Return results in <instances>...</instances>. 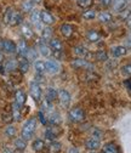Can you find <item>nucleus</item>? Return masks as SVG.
Returning <instances> with one entry per match:
<instances>
[{
  "instance_id": "obj_1",
  "label": "nucleus",
  "mask_w": 131,
  "mask_h": 153,
  "mask_svg": "<svg viewBox=\"0 0 131 153\" xmlns=\"http://www.w3.org/2000/svg\"><path fill=\"white\" fill-rule=\"evenodd\" d=\"M4 22L11 27L18 26L22 22V13L20 11H17L16 9L12 7H7L4 15Z\"/></svg>"
},
{
  "instance_id": "obj_2",
  "label": "nucleus",
  "mask_w": 131,
  "mask_h": 153,
  "mask_svg": "<svg viewBox=\"0 0 131 153\" xmlns=\"http://www.w3.org/2000/svg\"><path fill=\"white\" fill-rule=\"evenodd\" d=\"M35 129H36V120L35 118H30L28 119L23 128H22V132H21V135H22V139H24L26 141L27 140H30L34 135V132H35Z\"/></svg>"
},
{
  "instance_id": "obj_3",
  "label": "nucleus",
  "mask_w": 131,
  "mask_h": 153,
  "mask_svg": "<svg viewBox=\"0 0 131 153\" xmlns=\"http://www.w3.org/2000/svg\"><path fill=\"white\" fill-rule=\"evenodd\" d=\"M68 118L73 123H80V122H83L85 119V113H84V111L81 108L75 107V108H72L68 112Z\"/></svg>"
},
{
  "instance_id": "obj_4",
  "label": "nucleus",
  "mask_w": 131,
  "mask_h": 153,
  "mask_svg": "<svg viewBox=\"0 0 131 153\" xmlns=\"http://www.w3.org/2000/svg\"><path fill=\"white\" fill-rule=\"evenodd\" d=\"M72 66L77 69H86V71H93L92 63H90L85 59H77L72 62Z\"/></svg>"
},
{
  "instance_id": "obj_5",
  "label": "nucleus",
  "mask_w": 131,
  "mask_h": 153,
  "mask_svg": "<svg viewBox=\"0 0 131 153\" xmlns=\"http://www.w3.org/2000/svg\"><path fill=\"white\" fill-rule=\"evenodd\" d=\"M29 90H30V96L36 101L39 102L41 100V88L36 82H32L29 85Z\"/></svg>"
},
{
  "instance_id": "obj_6",
  "label": "nucleus",
  "mask_w": 131,
  "mask_h": 153,
  "mask_svg": "<svg viewBox=\"0 0 131 153\" xmlns=\"http://www.w3.org/2000/svg\"><path fill=\"white\" fill-rule=\"evenodd\" d=\"M57 99L60 100V102H61V105L63 107H68L69 103H70V95H69V92L67 90L62 89V90L57 91Z\"/></svg>"
},
{
  "instance_id": "obj_7",
  "label": "nucleus",
  "mask_w": 131,
  "mask_h": 153,
  "mask_svg": "<svg viewBox=\"0 0 131 153\" xmlns=\"http://www.w3.org/2000/svg\"><path fill=\"white\" fill-rule=\"evenodd\" d=\"M45 71L49 72L50 74H56V73H58L60 71V65L57 61H55V60H47L45 62Z\"/></svg>"
},
{
  "instance_id": "obj_8",
  "label": "nucleus",
  "mask_w": 131,
  "mask_h": 153,
  "mask_svg": "<svg viewBox=\"0 0 131 153\" xmlns=\"http://www.w3.org/2000/svg\"><path fill=\"white\" fill-rule=\"evenodd\" d=\"M74 53H75L79 59H90V57L92 56L91 52H89V50L84 46H77L75 49H74Z\"/></svg>"
},
{
  "instance_id": "obj_9",
  "label": "nucleus",
  "mask_w": 131,
  "mask_h": 153,
  "mask_svg": "<svg viewBox=\"0 0 131 153\" xmlns=\"http://www.w3.org/2000/svg\"><path fill=\"white\" fill-rule=\"evenodd\" d=\"M40 20H41V22H43L44 25H46V26H50V25H53V23H55L53 16H52L50 12L45 11V10L40 11Z\"/></svg>"
},
{
  "instance_id": "obj_10",
  "label": "nucleus",
  "mask_w": 131,
  "mask_h": 153,
  "mask_svg": "<svg viewBox=\"0 0 131 153\" xmlns=\"http://www.w3.org/2000/svg\"><path fill=\"white\" fill-rule=\"evenodd\" d=\"M1 49L6 52V53H15L16 52V44L12 40L9 39H4L3 40V46Z\"/></svg>"
},
{
  "instance_id": "obj_11",
  "label": "nucleus",
  "mask_w": 131,
  "mask_h": 153,
  "mask_svg": "<svg viewBox=\"0 0 131 153\" xmlns=\"http://www.w3.org/2000/svg\"><path fill=\"white\" fill-rule=\"evenodd\" d=\"M85 147L90 151H96L98 147H100V140L96 139V137H90L86 142H85Z\"/></svg>"
},
{
  "instance_id": "obj_12",
  "label": "nucleus",
  "mask_w": 131,
  "mask_h": 153,
  "mask_svg": "<svg viewBox=\"0 0 131 153\" xmlns=\"http://www.w3.org/2000/svg\"><path fill=\"white\" fill-rule=\"evenodd\" d=\"M27 50H28L27 43H26L24 40H20V43H18V45L16 46V52L18 53V56H20V57H26Z\"/></svg>"
},
{
  "instance_id": "obj_13",
  "label": "nucleus",
  "mask_w": 131,
  "mask_h": 153,
  "mask_svg": "<svg viewBox=\"0 0 131 153\" xmlns=\"http://www.w3.org/2000/svg\"><path fill=\"white\" fill-rule=\"evenodd\" d=\"M112 7L114 11L120 12L126 7V0H112Z\"/></svg>"
},
{
  "instance_id": "obj_14",
  "label": "nucleus",
  "mask_w": 131,
  "mask_h": 153,
  "mask_svg": "<svg viewBox=\"0 0 131 153\" xmlns=\"http://www.w3.org/2000/svg\"><path fill=\"white\" fill-rule=\"evenodd\" d=\"M30 21H32V23L36 27V28H40V22H41V20H40V11H38V10H34V11H32V13H30Z\"/></svg>"
},
{
  "instance_id": "obj_15",
  "label": "nucleus",
  "mask_w": 131,
  "mask_h": 153,
  "mask_svg": "<svg viewBox=\"0 0 131 153\" xmlns=\"http://www.w3.org/2000/svg\"><path fill=\"white\" fill-rule=\"evenodd\" d=\"M15 102L18 105V106H23L26 103V94L22 91V90H17L16 91V95H15Z\"/></svg>"
},
{
  "instance_id": "obj_16",
  "label": "nucleus",
  "mask_w": 131,
  "mask_h": 153,
  "mask_svg": "<svg viewBox=\"0 0 131 153\" xmlns=\"http://www.w3.org/2000/svg\"><path fill=\"white\" fill-rule=\"evenodd\" d=\"M112 55L115 56V57H121L124 55H126L127 50L125 46H121V45H118V46H114V48H112Z\"/></svg>"
},
{
  "instance_id": "obj_17",
  "label": "nucleus",
  "mask_w": 131,
  "mask_h": 153,
  "mask_svg": "<svg viewBox=\"0 0 131 153\" xmlns=\"http://www.w3.org/2000/svg\"><path fill=\"white\" fill-rule=\"evenodd\" d=\"M44 42H45V40H43L41 43H39V50H40V53H41L43 56L49 57V56L52 55V50H50L51 48H50L49 45H46Z\"/></svg>"
},
{
  "instance_id": "obj_18",
  "label": "nucleus",
  "mask_w": 131,
  "mask_h": 153,
  "mask_svg": "<svg viewBox=\"0 0 131 153\" xmlns=\"http://www.w3.org/2000/svg\"><path fill=\"white\" fill-rule=\"evenodd\" d=\"M18 69H20L22 73H27L29 69V62L26 57H21L20 62H18Z\"/></svg>"
},
{
  "instance_id": "obj_19",
  "label": "nucleus",
  "mask_w": 131,
  "mask_h": 153,
  "mask_svg": "<svg viewBox=\"0 0 131 153\" xmlns=\"http://www.w3.org/2000/svg\"><path fill=\"white\" fill-rule=\"evenodd\" d=\"M21 7H22V11H24V12H30V11H33L34 1H33V0H22Z\"/></svg>"
},
{
  "instance_id": "obj_20",
  "label": "nucleus",
  "mask_w": 131,
  "mask_h": 153,
  "mask_svg": "<svg viewBox=\"0 0 131 153\" xmlns=\"http://www.w3.org/2000/svg\"><path fill=\"white\" fill-rule=\"evenodd\" d=\"M86 38H87V40H89V42H91V43H96V42L100 40V34H98L96 30L91 29V30H89V32L86 33Z\"/></svg>"
},
{
  "instance_id": "obj_21",
  "label": "nucleus",
  "mask_w": 131,
  "mask_h": 153,
  "mask_svg": "<svg viewBox=\"0 0 131 153\" xmlns=\"http://www.w3.org/2000/svg\"><path fill=\"white\" fill-rule=\"evenodd\" d=\"M49 122L52 125H58L61 123V116L58 113H56V112H51L50 116H49Z\"/></svg>"
},
{
  "instance_id": "obj_22",
  "label": "nucleus",
  "mask_w": 131,
  "mask_h": 153,
  "mask_svg": "<svg viewBox=\"0 0 131 153\" xmlns=\"http://www.w3.org/2000/svg\"><path fill=\"white\" fill-rule=\"evenodd\" d=\"M12 118L15 120L21 119V106H18L16 102L12 105Z\"/></svg>"
},
{
  "instance_id": "obj_23",
  "label": "nucleus",
  "mask_w": 131,
  "mask_h": 153,
  "mask_svg": "<svg viewBox=\"0 0 131 153\" xmlns=\"http://www.w3.org/2000/svg\"><path fill=\"white\" fill-rule=\"evenodd\" d=\"M103 153H119V151L114 143L109 142V143H106L103 146Z\"/></svg>"
},
{
  "instance_id": "obj_24",
  "label": "nucleus",
  "mask_w": 131,
  "mask_h": 153,
  "mask_svg": "<svg viewBox=\"0 0 131 153\" xmlns=\"http://www.w3.org/2000/svg\"><path fill=\"white\" fill-rule=\"evenodd\" d=\"M41 38L43 40H51L52 39V29L50 27H45L41 29Z\"/></svg>"
},
{
  "instance_id": "obj_25",
  "label": "nucleus",
  "mask_w": 131,
  "mask_h": 153,
  "mask_svg": "<svg viewBox=\"0 0 131 153\" xmlns=\"http://www.w3.org/2000/svg\"><path fill=\"white\" fill-rule=\"evenodd\" d=\"M56 99H57V91L53 88H49L46 91V100H49L50 102H53Z\"/></svg>"
},
{
  "instance_id": "obj_26",
  "label": "nucleus",
  "mask_w": 131,
  "mask_h": 153,
  "mask_svg": "<svg viewBox=\"0 0 131 153\" xmlns=\"http://www.w3.org/2000/svg\"><path fill=\"white\" fill-rule=\"evenodd\" d=\"M49 46H50L52 50H56V51H62V48H63L62 43H61L58 39H51Z\"/></svg>"
},
{
  "instance_id": "obj_27",
  "label": "nucleus",
  "mask_w": 131,
  "mask_h": 153,
  "mask_svg": "<svg viewBox=\"0 0 131 153\" xmlns=\"http://www.w3.org/2000/svg\"><path fill=\"white\" fill-rule=\"evenodd\" d=\"M61 33L66 36V38H69L72 34H73V27L70 25H62L61 26Z\"/></svg>"
},
{
  "instance_id": "obj_28",
  "label": "nucleus",
  "mask_w": 131,
  "mask_h": 153,
  "mask_svg": "<svg viewBox=\"0 0 131 153\" xmlns=\"http://www.w3.org/2000/svg\"><path fill=\"white\" fill-rule=\"evenodd\" d=\"M44 147H45V142H44L43 140H35V141L33 142V149H34L35 152L43 151Z\"/></svg>"
},
{
  "instance_id": "obj_29",
  "label": "nucleus",
  "mask_w": 131,
  "mask_h": 153,
  "mask_svg": "<svg viewBox=\"0 0 131 153\" xmlns=\"http://www.w3.org/2000/svg\"><path fill=\"white\" fill-rule=\"evenodd\" d=\"M22 34L24 35L26 39H30V38L33 36V30H32V28H30L29 26L23 25V26H22Z\"/></svg>"
},
{
  "instance_id": "obj_30",
  "label": "nucleus",
  "mask_w": 131,
  "mask_h": 153,
  "mask_svg": "<svg viewBox=\"0 0 131 153\" xmlns=\"http://www.w3.org/2000/svg\"><path fill=\"white\" fill-rule=\"evenodd\" d=\"M98 18H100V21L102 23H108V22H110L112 20H113V18H112V15L108 13V12H101Z\"/></svg>"
},
{
  "instance_id": "obj_31",
  "label": "nucleus",
  "mask_w": 131,
  "mask_h": 153,
  "mask_svg": "<svg viewBox=\"0 0 131 153\" xmlns=\"http://www.w3.org/2000/svg\"><path fill=\"white\" fill-rule=\"evenodd\" d=\"M95 59H96L97 61H107V60H108V55H107L106 51L98 50V51L95 53Z\"/></svg>"
},
{
  "instance_id": "obj_32",
  "label": "nucleus",
  "mask_w": 131,
  "mask_h": 153,
  "mask_svg": "<svg viewBox=\"0 0 131 153\" xmlns=\"http://www.w3.org/2000/svg\"><path fill=\"white\" fill-rule=\"evenodd\" d=\"M34 68L36 71V73H44L45 72V62L44 61H35L34 63Z\"/></svg>"
},
{
  "instance_id": "obj_33",
  "label": "nucleus",
  "mask_w": 131,
  "mask_h": 153,
  "mask_svg": "<svg viewBox=\"0 0 131 153\" xmlns=\"http://www.w3.org/2000/svg\"><path fill=\"white\" fill-rule=\"evenodd\" d=\"M15 146H16V148H17V149L23 151V149H26V147H27V142H26V140H24V139L20 137V139H17V140L15 141Z\"/></svg>"
},
{
  "instance_id": "obj_34",
  "label": "nucleus",
  "mask_w": 131,
  "mask_h": 153,
  "mask_svg": "<svg viewBox=\"0 0 131 153\" xmlns=\"http://www.w3.org/2000/svg\"><path fill=\"white\" fill-rule=\"evenodd\" d=\"M61 151V143L60 142H51L50 147H49V152L50 153H58Z\"/></svg>"
},
{
  "instance_id": "obj_35",
  "label": "nucleus",
  "mask_w": 131,
  "mask_h": 153,
  "mask_svg": "<svg viewBox=\"0 0 131 153\" xmlns=\"http://www.w3.org/2000/svg\"><path fill=\"white\" fill-rule=\"evenodd\" d=\"M18 67V62L16 60H9L6 63H5V68L7 71H15L16 68Z\"/></svg>"
},
{
  "instance_id": "obj_36",
  "label": "nucleus",
  "mask_w": 131,
  "mask_h": 153,
  "mask_svg": "<svg viewBox=\"0 0 131 153\" xmlns=\"http://www.w3.org/2000/svg\"><path fill=\"white\" fill-rule=\"evenodd\" d=\"M92 1L93 0H77V4L81 9H87L92 5Z\"/></svg>"
},
{
  "instance_id": "obj_37",
  "label": "nucleus",
  "mask_w": 131,
  "mask_h": 153,
  "mask_svg": "<svg viewBox=\"0 0 131 153\" xmlns=\"http://www.w3.org/2000/svg\"><path fill=\"white\" fill-rule=\"evenodd\" d=\"M95 17H96V11L95 10H87L83 13V18H85V20H93Z\"/></svg>"
},
{
  "instance_id": "obj_38",
  "label": "nucleus",
  "mask_w": 131,
  "mask_h": 153,
  "mask_svg": "<svg viewBox=\"0 0 131 153\" xmlns=\"http://www.w3.org/2000/svg\"><path fill=\"white\" fill-rule=\"evenodd\" d=\"M26 59L27 60H35L36 59V52L34 49H29L27 50V53H26Z\"/></svg>"
},
{
  "instance_id": "obj_39",
  "label": "nucleus",
  "mask_w": 131,
  "mask_h": 153,
  "mask_svg": "<svg viewBox=\"0 0 131 153\" xmlns=\"http://www.w3.org/2000/svg\"><path fill=\"white\" fill-rule=\"evenodd\" d=\"M45 136H46V139L47 140H51V141H53L55 139H56V134L53 132V130H51V129H47L46 130V132H45Z\"/></svg>"
},
{
  "instance_id": "obj_40",
  "label": "nucleus",
  "mask_w": 131,
  "mask_h": 153,
  "mask_svg": "<svg viewBox=\"0 0 131 153\" xmlns=\"http://www.w3.org/2000/svg\"><path fill=\"white\" fill-rule=\"evenodd\" d=\"M5 134L7 136H10V137H12V136H15V134H16V129L13 128V126H7L6 128V130H5Z\"/></svg>"
},
{
  "instance_id": "obj_41",
  "label": "nucleus",
  "mask_w": 131,
  "mask_h": 153,
  "mask_svg": "<svg viewBox=\"0 0 131 153\" xmlns=\"http://www.w3.org/2000/svg\"><path fill=\"white\" fill-rule=\"evenodd\" d=\"M121 72H123L125 75H129V76H131V63H129V65L124 66V67L121 68Z\"/></svg>"
},
{
  "instance_id": "obj_42",
  "label": "nucleus",
  "mask_w": 131,
  "mask_h": 153,
  "mask_svg": "<svg viewBox=\"0 0 131 153\" xmlns=\"http://www.w3.org/2000/svg\"><path fill=\"white\" fill-rule=\"evenodd\" d=\"M39 119H40V122L43 123V124H47V120H46V118H45V116H44V113H43V111H40L39 112Z\"/></svg>"
},
{
  "instance_id": "obj_43",
  "label": "nucleus",
  "mask_w": 131,
  "mask_h": 153,
  "mask_svg": "<svg viewBox=\"0 0 131 153\" xmlns=\"http://www.w3.org/2000/svg\"><path fill=\"white\" fill-rule=\"evenodd\" d=\"M126 26L131 28V11H130V13H129L127 17H126Z\"/></svg>"
},
{
  "instance_id": "obj_44",
  "label": "nucleus",
  "mask_w": 131,
  "mask_h": 153,
  "mask_svg": "<svg viewBox=\"0 0 131 153\" xmlns=\"http://www.w3.org/2000/svg\"><path fill=\"white\" fill-rule=\"evenodd\" d=\"M101 3L103 6H109L112 4V0H101Z\"/></svg>"
},
{
  "instance_id": "obj_45",
  "label": "nucleus",
  "mask_w": 131,
  "mask_h": 153,
  "mask_svg": "<svg viewBox=\"0 0 131 153\" xmlns=\"http://www.w3.org/2000/svg\"><path fill=\"white\" fill-rule=\"evenodd\" d=\"M68 153H79V151H78L75 147H70V148L68 149Z\"/></svg>"
},
{
  "instance_id": "obj_46",
  "label": "nucleus",
  "mask_w": 131,
  "mask_h": 153,
  "mask_svg": "<svg viewBox=\"0 0 131 153\" xmlns=\"http://www.w3.org/2000/svg\"><path fill=\"white\" fill-rule=\"evenodd\" d=\"M0 62H4V53L0 50Z\"/></svg>"
},
{
  "instance_id": "obj_47",
  "label": "nucleus",
  "mask_w": 131,
  "mask_h": 153,
  "mask_svg": "<svg viewBox=\"0 0 131 153\" xmlns=\"http://www.w3.org/2000/svg\"><path fill=\"white\" fill-rule=\"evenodd\" d=\"M127 45H129V46H131V36H130V38H127Z\"/></svg>"
},
{
  "instance_id": "obj_48",
  "label": "nucleus",
  "mask_w": 131,
  "mask_h": 153,
  "mask_svg": "<svg viewBox=\"0 0 131 153\" xmlns=\"http://www.w3.org/2000/svg\"><path fill=\"white\" fill-rule=\"evenodd\" d=\"M4 153H12V152H10V151H9V149H7V148H6V149H5V152H4Z\"/></svg>"
},
{
  "instance_id": "obj_49",
  "label": "nucleus",
  "mask_w": 131,
  "mask_h": 153,
  "mask_svg": "<svg viewBox=\"0 0 131 153\" xmlns=\"http://www.w3.org/2000/svg\"><path fill=\"white\" fill-rule=\"evenodd\" d=\"M34 3H40V0H33Z\"/></svg>"
},
{
  "instance_id": "obj_50",
  "label": "nucleus",
  "mask_w": 131,
  "mask_h": 153,
  "mask_svg": "<svg viewBox=\"0 0 131 153\" xmlns=\"http://www.w3.org/2000/svg\"><path fill=\"white\" fill-rule=\"evenodd\" d=\"M102 153H103V152H102Z\"/></svg>"
}]
</instances>
